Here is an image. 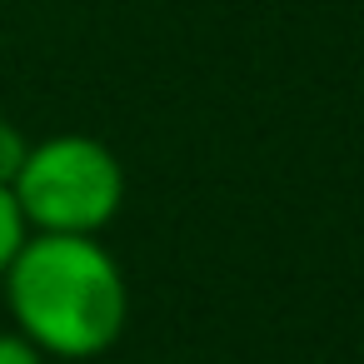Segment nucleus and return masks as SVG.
<instances>
[{
	"instance_id": "7ed1b4c3",
	"label": "nucleus",
	"mask_w": 364,
	"mask_h": 364,
	"mask_svg": "<svg viewBox=\"0 0 364 364\" xmlns=\"http://www.w3.org/2000/svg\"><path fill=\"white\" fill-rule=\"evenodd\" d=\"M31 230H26V220H21V210H16V200H11V190L0 185V274H6V264L16 259V250H21V240H26Z\"/></svg>"
},
{
	"instance_id": "39448f33",
	"label": "nucleus",
	"mask_w": 364,
	"mask_h": 364,
	"mask_svg": "<svg viewBox=\"0 0 364 364\" xmlns=\"http://www.w3.org/2000/svg\"><path fill=\"white\" fill-rule=\"evenodd\" d=\"M0 364H46V354L21 329H0Z\"/></svg>"
},
{
	"instance_id": "20e7f679",
	"label": "nucleus",
	"mask_w": 364,
	"mask_h": 364,
	"mask_svg": "<svg viewBox=\"0 0 364 364\" xmlns=\"http://www.w3.org/2000/svg\"><path fill=\"white\" fill-rule=\"evenodd\" d=\"M26 150H31V140H26L11 120H0V185H6V190H11V180H16Z\"/></svg>"
},
{
	"instance_id": "f257e3e1",
	"label": "nucleus",
	"mask_w": 364,
	"mask_h": 364,
	"mask_svg": "<svg viewBox=\"0 0 364 364\" xmlns=\"http://www.w3.org/2000/svg\"><path fill=\"white\" fill-rule=\"evenodd\" d=\"M16 329L46 359H95L130 324V284L95 235H26L0 274Z\"/></svg>"
},
{
	"instance_id": "f03ea898",
	"label": "nucleus",
	"mask_w": 364,
	"mask_h": 364,
	"mask_svg": "<svg viewBox=\"0 0 364 364\" xmlns=\"http://www.w3.org/2000/svg\"><path fill=\"white\" fill-rule=\"evenodd\" d=\"M11 200L36 235H100L125 205V170L90 135H50L26 150Z\"/></svg>"
}]
</instances>
